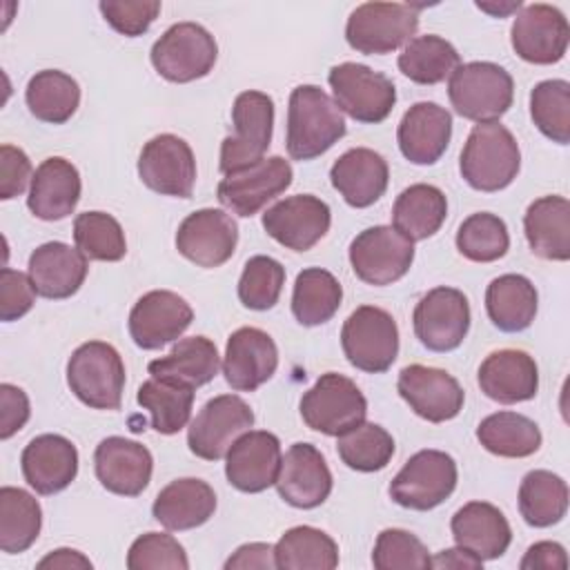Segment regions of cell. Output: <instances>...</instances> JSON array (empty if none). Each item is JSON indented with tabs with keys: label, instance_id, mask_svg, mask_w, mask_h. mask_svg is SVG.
I'll return each instance as SVG.
<instances>
[{
	"label": "cell",
	"instance_id": "cell-46",
	"mask_svg": "<svg viewBox=\"0 0 570 570\" xmlns=\"http://www.w3.org/2000/svg\"><path fill=\"white\" fill-rule=\"evenodd\" d=\"M336 452L347 468L356 472H376L394 456V439L385 428L363 421L336 436Z\"/></svg>",
	"mask_w": 570,
	"mask_h": 570
},
{
	"label": "cell",
	"instance_id": "cell-49",
	"mask_svg": "<svg viewBox=\"0 0 570 570\" xmlns=\"http://www.w3.org/2000/svg\"><path fill=\"white\" fill-rule=\"evenodd\" d=\"M530 116L534 127L557 145L570 142V85L568 80H543L530 91Z\"/></svg>",
	"mask_w": 570,
	"mask_h": 570
},
{
	"label": "cell",
	"instance_id": "cell-45",
	"mask_svg": "<svg viewBox=\"0 0 570 570\" xmlns=\"http://www.w3.org/2000/svg\"><path fill=\"white\" fill-rule=\"evenodd\" d=\"M136 401L151 414V428L160 434L180 432L191 416L194 387L163 379H149L138 387Z\"/></svg>",
	"mask_w": 570,
	"mask_h": 570
},
{
	"label": "cell",
	"instance_id": "cell-43",
	"mask_svg": "<svg viewBox=\"0 0 570 570\" xmlns=\"http://www.w3.org/2000/svg\"><path fill=\"white\" fill-rule=\"evenodd\" d=\"M42 528V510L22 488H0V550L18 554L31 548Z\"/></svg>",
	"mask_w": 570,
	"mask_h": 570
},
{
	"label": "cell",
	"instance_id": "cell-24",
	"mask_svg": "<svg viewBox=\"0 0 570 570\" xmlns=\"http://www.w3.org/2000/svg\"><path fill=\"white\" fill-rule=\"evenodd\" d=\"M278 367L274 338L258 327H238L227 338L223 374L236 392H254L267 383Z\"/></svg>",
	"mask_w": 570,
	"mask_h": 570
},
{
	"label": "cell",
	"instance_id": "cell-31",
	"mask_svg": "<svg viewBox=\"0 0 570 570\" xmlns=\"http://www.w3.org/2000/svg\"><path fill=\"white\" fill-rule=\"evenodd\" d=\"M80 174L67 158L51 156L38 165L31 178L27 207L40 220L67 218L80 200Z\"/></svg>",
	"mask_w": 570,
	"mask_h": 570
},
{
	"label": "cell",
	"instance_id": "cell-13",
	"mask_svg": "<svg viewBox=\"0 0 570 570\" xmlns=\"http://www.w3.org/2000/svg\"><path fill=\"white\" fill-rule=\"evenodd\" d=\"M252 425V407L236 394H220L209 399L189 423L187 445L198 459L218 461Z\"/></svg>",
	"mask_w": 570,
	"mask_h": 570
},
{
	"label": "cell",
	"instance_id": "cell-20",
	"mask_svg": "<svg viewBox=\"0 0 570 570\" xmlns=\"http://www.w3.org/2000/svg\"><path fill=\"white\" fill-rule=\"evenodd\" d=\"M238 243L236 220L223 209H198L189 214L176 232V249L198 267H220Z\"/></svg>",
	"mask_w": 570,
	"mask_h": 570
},
{
	"label": "cell",
	"instance_id": "cell-44",
	"mask_svg": "<svg viewBox=\"0 0 570 570\" xmlns=\"http://www.w3.org/2000/svg\"><path fill=\"white\" fill-rule=\"evenodd\" d=\"M461 65L459 51L441 36L412 38L399 53V69L416 85H439Z\"/></svg>",
	"mask_w": 570,
	"mask_h": 570
},
{
	"label": "cell",
	"instance_id": "cell-5",
	"mask_svg": "<svg viewBox=\"0 0 570 570\" xmlns=\"http://www.w3.org/2000/svg\"><path fill=\"white\" fill-rule=\"evenodd\" d=\"M234 134L223 138L220 171L234 174L263 160L274 129V100L263 91H243L232 107Z\"/></svg>",
	"mask_w": 570,
	"mask_h": 570
},
{
	"label": "cell",
	"instance_id": "cell-11",
	"mask_svg": "<svg viewBox=\"0 0 570 570\" xmlns=\"http://www.w3.org/2000/svg\"><path fill=\"white\" fill-rule=\"evenodd\" d=\"M456 461L441 450H419L390 483L394 503L407 510H432L456 488Z\"/></svg>",
	"mask_w": 570,
	"mask_h": 570
},
{
	"label": "cell",
	"instance_id": "cell-27",
	"mask_svg": "<svg viewBox=\"0 0 570 570\" xmlns=\"http://www.w3.org/2000/svg\"><path fill=\"white\" fill-rule=\"evenodd\" d=\"M481 392L503 405L534 399L539 390V370L534 358L523 350H497L479 365Z\"/></svg>",
	"mask_w": 570,
	"mask_h": 570
},
{
	"label": "cell",
	"instance_id": "cell-21",
	"mask_svg": "<svg viewBox=\"0 0 570 570\" xmlns=\"http://www.w3.org/2000/svg\"><path fill=\"white\" fill-rule=\"evenodd\" d=\"M191 305L169 289H151L142 294L129 312V334L142 350H160L180 338L191 325Z\"/></svg>",
	"mask_w": 570,
	"mask_h": 570
},
{
	"label": "cell",
	"instance_id": "cell-60",
	"mask_svg": "<svg viewBox=\"0 0 570 570\" xmlns=\"http://www.w3.org/2000/svg\"><path fill=\"white\" fill-rule=\"evenodd\" d=\"M430 566L439 568V570H479L483 566V561L479 557H474L472 552H468L465 548L456 546V548H448L441 550L436 557H430Z\"/></svg>",
	"mask_w": 570,
	"mask_h": 570
},
{
	"label": "cell",
	"instance_id": "cell-41",
	"mask_svg": "<svg viewBox=\"0 0 570 570\" xmlns=\"http://www.w3.org/2000/svg\"><path fill=\"white\" fill-rule=\"evenodd\" d=\"M568 483L550 470H532L519 485V512L532 528H550L566 517Z\"/></svg>",
	"mask_w": 570,
	"mask_h": 570
},
{
	"label": "cell",
	"instance_id": "cell-57",
	"mask_svg": "<svg viewBox=\"0 0 570 570\" xmlns=\"http://www.w3.org/2000/svg\"><path fill=\"white\" fill-rule=\"evenodd\" d=\"M519 568L521 570H566L568 557H566V550L561 543L539 541L528 548Z\"/></svg>",
	"mask_w": 570,
	"mask_h": 570
},
{
	"label": "cell",
	"instance_id": "cell-29",
	"mask_svg": "<svg viewBox=\"0 0 570 570\" xmlns=\"http://www.w3.org/2000/svg\"><path fill=\"white\" fill-rule=\"evenodd\" d=\"M452 136V116L436 102L412 105L396 131L401 154L414 165H434L448 149Z\"/></svg>",
	"mask_w": 570,
	"mask_h": 570
},
{
	"label": "cell",
	"instance_id": "cell-19",
	"mask_svg": "<svg viewBox=\"0 0 570 570\" xmlns=\"http://www.w3.org/2000/svg\"><path fill=\"white\" fill-rule=\"evenodd\" d=\"M396 390L410 410L430 423L454 419L463 410L465 401V392L452 374L441 367L419 363L399 372Z\"/></svg>",
	"mask_w": 570,
	"mask_h": 570
},
{
	"label": "cell",
	"instance_id": "cell-28",
	"mask_svg": "<svg viewBox=\"0 0 570 570\" xmlns=\"http://www.w3.org/2000/svg\"><path fill=\"white\" fill-rule=\"evenodd\" d=\"M87 256L67 243L49 240L29 256V278L42 298L62 301L73 296L87 278Z\"/></svg>",
	"mask_w": 570,
	"mask_h": 570
},
{
	"label": "cell",
	"instance_id": "cell-34",
	"mask_svg": "<svg viewBox=\"0 0 570 570\" xmlns=\"http://www.w3.org/2000/svg\"><path fill=\"white\" fill-rule=\"evenodd\" d=\"M523 232L532 254L546 261L570 258V203L550 194L532 200L523 216Z\"/></svg>",
	"mask_w": 570,
	"mask_h": 570
},
{
	"label": "cell",
	"instance_id": "cell-56",
	"mask_svg": "<svg viewBox=\"0 0 570 570\" xmlns=\"http://www.w3.org/2000/svg\"><path fill=\"white\" fill-rule=\"evenodd\" d=\"M31 407L27 394L11 383L0 385V439H11L29 421Z\"/></svg>",
	"mask_w": 570,
	"mask_h": 570
},
{
	"label": "cell",
	"instance_id": "cell-52",
	"mask_svg": "<svg viewBox=\"0 0 570 570\" xmlns=\"http://www.w3.org/2000/svg\"><path fill=\"white\" fill-rule=\"evenodd\" d=\"M129 570H187L185 548L165 532L140 534L127 552Z\"/></svg>",
	"mask_w": 570,
	"mask_h": 570
},
{
	"label": "cell",
	"instance_id": "cell-23",
	"mask_svg": "<svg viewBox=\"0 0 570 570\" xmlns=\"http://www.w3.org/2000/svg\"><path fill=\"white\" fill-rule=\"evenodd\" d=\"M278 497L292 508L312 510L332 492V472L325 456L312 443H294L285 452L276 479Z\"/></svg>",
	"mask_w": 570,
	"mask_h": 570
},
{
	"label": "cell",
	"instance_id": "cell-33",
	"mask_svg": "<svg viewBox=\"0 0 570 570\" xmlns=\"http://www.w3.org/2000/svg\"><path fill=\"white\" fill-rule=\"evenodd\" d=\"M216 510V494L203 479H176L154 499L151 514L167 530L183 532L207 523Z\"/></svg>",
	"mask_w": 570,
	"mask_h": 570
},
{
	"label": "cell",
	"instance_id": "cell-47",
	"mask_svg": "<svg viewBox=\"0 0 570 570\" xmlns=\"http://www.w3.org/2000/svg\"><path fill=\"white\" fill-rule=\"evenodd\" d=\"M76 247L89 261L116 263L127 254V240L120 223L105 212H82L73 220Z\"/></svg>",
	"mask_w": 570,
	"mask_h": 570
},
{
	"label": "cell",
	"instance_id": "cell-7",
	"mask_svg": "<svg viewBox=\"0 0 570 570\" xmlns=\"http://www.w3.org/2000/svg\"><path fill=\"white\" fill-rule=\"evenodd\" d=\"M151 65L169 82H191L205 78L218 58L214 36L196 22L171 24L151 47Z\"/></svg>",
	"mask_w": 570,
	"mask_h": 570
},
{
	"label": "cell",
	"instance_id": "cell-58",
	"mask_svg": "<svg viewBox=\"0 0 570 570\" xmlns=\"http://www.w3.org/2000/svg\"><path fill=\"white\" fill-rule=\"evenodd\" d=\"M252 570V568H263V570H272L276 568V559H274V546L269 543H245L240 546L227 561H225V570Z\"/></svg>",
	"mask_w": 570,
	"mask_h": 570
},
{
	"label": "cell",
	"instance_id": "cell-51",
	"mask_svg": "<svg viewBox=\"0 0 570 570\" xmlns=\"http://www.w3.org/2000/svg\"><path fill=\"white\" fill-rule=\"evenodd\" d=\"M372 563L376 570H423L430 566L428 548L419 537L401 528H385L374 543Z\"/></svg>",
	"mask_w": 570,
	"mask_h": 570
},
{
	"label": "cell",
	"instance_id": "cell-16",
	"mask_svg": "<svg viewBox=\"0 0 570 570\" xmlns=\"http://www.w3.org/2000/svg\"><path fill=\"white\" fill-rule=\"evenodd\" d=\"M138 176L156 194L189 198L196 183L194 151L183 138L158 134L145 142L138 156Z\"/></svg>",
	"mask_w": 570,
	"mask_h": 570
},
{
	"label": "cell",
	"instance_id": "cell-15",
	"mask_svg": "<svg viewBox=\"0 0 570 570\" xmlns=\"http://www.w3.org/2000/svg\"><path fill=\"white\" fill-rule=\"evenodd\" d=\"M292 165L283 156H269L240 171L227 174L218 183L216 196L225 209L247 218L283 194L292 185Z\"/></svg>",
	"mask_w": 570,
	"mask_h": 570
},
{
	"label": "cell",
	"instance_id": "cell-10",
	"mask_svg": "<svg viewBox=\"0 0 570 570\" xmlns=\"http://www.w3.org/2000/svg\"><path fill=\"white\" fill-rule=\"evenodd\" d=\"M327 82L334 94V102L356 122L376 125L383 122L396 102L394 82L358 62L334 65L327 73Z\"/></svg>",
	"mask_w": 570,
	"mask_h": 570
},
{
	"label": "cell",
	"instance_id": "cell-17",
	"mask_svg": "<svg viewBox=\"0 0 570 570\" xmlns=\"http://www.w3.org/2000/svg\"><path fill=\"white\" fill-rule=\"evenodd\" d=\"M510 40L521 60L532 65H554L568 51L570 27L557 7L534 2L517 13Z\"/></svg>",
	"mask_w": 570,
	"mask_h": 570
},
{
	"label": "cell",
	"instance_id": "cell-4",
	"mask_svg": "<svg viewBox=\"0 0 570 570\" xmlns=\"http://www.w3.org/2000/svg\"><path fill=\"white\" fill-rule=\"evenodd\" d=\"M67 383L76 399L94 410H118L125 390V363L105 341H87L67 361Z\"/></svg>",
	"mask_w": 570,
	"mask_h": 570
},
{
	"label": "cell",
	"instance_id": "cell-40",
	"mask_svg": "<svg viewBox=\"0 0 570 570\" xmlns=\"http://www.w3.org/2000/svg\"><path fill=\"white\" fill-rule=\"evenodd\" d=\"M343 287L336 276L321 267L298 272L292 294V314L305 327L327 323L341 307Z\"/></svg>",
	"mask_w": 570,
	"mask_h": 570
},
{
	"label": "cell",
	"instance_id": "cell-48",
	"mask_svg": "<svg viewBox=\"0 0 570 570\" xmlns=\"http://www.w3.org/2000/svg\"><path fill=\"white\" fill-rule=\"evenodd\" d=\"M510 234L497 214H470L456 229V249L472 263H492L505 256Z\"/></svg>",
	"mask_w": 570,
	"mask_h": 570
},
{
	"label": "cell",
	"instance_id": "cell-61",
	"mask_svg": "<svg viewBox=\"0 0 570 570\" xmlns=\"http://www.w3.org/2000/svg\"><path fill=\"white\" fill-rule=\"evenodd\" d=\"M476 7L479 9H483V11H488V13H492V16H505V13H510V11H514V9H519L521 7V2L517 0V2H505V4H499V7H492V4H488V2H476Z\"/></svg>",
	"mask_w": 570,
	"mask_h": 570
},
{
	"label": "cell",
	"instance_id": "cell-30",
	"mask_svg": "<svg viewBox=\"0 0 570 570\" xmlns=\"http://www.w3.org/2000/svg\"><path fill=\"white\" fill-rule=\"evenodd\" d=\"M330 180L347 205L363 209L385 194L390 169L379 151L370 147H354L334 160Z\"/></svg>",
	"mask_w": 570,
	"mask_h": 570
},
{
	"label": "cell",
	"instance_id": "cell-59",
	"mask_svg": "<svg viewBox=\"0 0 570 570\" xmlns=\"http://www.w3.org/2000/svg\"><path fill=\"white\" fill-rule=\"evenodd\" d=\"M38 570H91V561L71 548H58L51 550L47 557H42L36 566Z\"/></svg>",
	"mask_w": 570,
	"mask_h": 570
},
{
	"label": "cell",
	"instance_id": "cell-6",
	"mask_svg": "<svg viewBox=\"0 0 570 570\" xmlns=\"http://www.w3.org/2000/svg\"><path fill=\"white\" fill-rule=\"evenodd\" d=\"M419 29V11L405 2H365L358 4L345 24L347 45L367 56L392 53L407 45Z\"/></svg>",
	"mask_w": 570,
	"mask_h": 570
},
{
	"label": "cell",
	"instance_id": "cell-14",
	"mask_svg": "<svg viewBox=\"0 0 570 570\" xmlns=\"http://www.w3.org/2000/svg\"><path fill=\"white\" fill-rule=\"evenodd\" d=\"M414 334L430 352L456 350L470 330V303L454 287L430 289L414 307Z\"/></svg>",
	"mask_w": 570,
	"mask_h": 570
},
{
	"label": "cell",
	"instance_id": "cell-26",
	"mask_svg": "<svg viewBox=\"0 0 570 570\" xmlns=\"http://www.w3.org/2000/svg\"><path fill=\"white\" fill-rule=\"evenodd\" d=\"M22 474L38 494L62 492L78 474V450L60 434H40L31 439L20 456Z\"/></svg>",
	"mask_w": 570,
	"mask_h": 570
},
{
	"label": "cell",
	"instance_id": "cell-50",
	"mask_svg": "<svg viewBox=\"0 0 570 570\" xmlns=\"http://www.w3.org/2000/svg\"><path fill=\"white\" fill-rule=\"evenodd\" d=\"M285 285V267L272 256H252L238 281V298L245 307L265 312L278 303Z\"/></svg>",
	"mask_w": 570,
	"mask_h": 570
},
{
	"label": "cell",
	"instance_id": "cell-12",
	"mask_svg": "<svg viewBox=\"0 0 570 570\" xmlns=\"http://www.w3.org/2000/svg\"><path fill=\"white\" fill-rule=\"evenodd\" d=\"M414 261V243L392 225H374L350 243V265L367 285H390L403 278Z\"/></svg>",
	"mask_w": 570,
	"mask_h": 570
},
{
	"label": "cell",
	"instance_id": "cell-39",
	"mask_svg": "<svg viewBox=\"0 0 570 570\" xmlns=\"http://www.w3.org/2000/svg\"><path fill=\"white\" fill-rule=\"evenodd\" d=\"M274 559L278 570H334L338 546L318 528L296 525L276 541Z\"/></svg>",
	"mask_w": 570,
	"mask_h": 570
},
{
	"label": "cell",
	"instance_id": "cell-1",
	"mask_svg": "<svg viewBox=\"0 0 570 570\" xmlns=\"http://www.w3.org/2000/svg\"><path fill=\"white\" fill-rule=\"evenodd\" d=\"M345 136V118L336 102L316 85H298L287 105V154L312 160Z\"/></svg>",
	"mask_w": 570,
	"mask_h": 570
},
{
	"label": "cell",
	"instance_id": "cell-25",
	"mask_svg": "<svg viewBox=\"0 0 570 570\" xmlns=\"http://www.w3.org/2000/svg\"><path fill=\"white\" fill-rule=\"evenodd\" d=\"M96 476L105 490L120 497H138L151 481V452L125 436H107L94 452Z\"/></svg>",
	"mask_w": 570,
	"mask_h": 570
},
{
	"label": "cell",
	"instance_id": "cell-9",
	"mask_svg": "<svg viewBox=\"0 0 570 570\" xmlns=\"http://www.w3.org/2000/svg\"><path fill=\"white\" fill-rule=\"evenodd\" d=\"M301 416L309 430L338 436L365 421L367 401L356 383L343 374L327 372L303 394Z\"/></svg>",
	"mask_w": 570,
	"mask_h": 570
},
{
	"label": "cell",
	"instance_id": "cell-3",
	"mask_svg": "<svg viewBox=\"0 0 570 570\" xmlns=\"http://www.w3.org/2000/svg\"><path fill=\"white\" fill-rule=\"evenodd\" d=\"M448 96L454 111L468 120L497 122L514 98L512 76L494 62L459 65L448 78Z\"/></svg>",
	"mask_w": 570,
	"mask_h": 570
},
{
	"label": "cell",
	"instance_id": "cell-22",
	"mask_svg": "<svg viewBox=\"0 0 570 570\" xmlns=\"http://www.w3.org/2000/svg\"><path fill=\"white\" fill-rule=\"evenodd\" d=\"M283 452L276 434L247 430L225 454V476L240 492H263L276 483Z\"/></svg>",
	"mask_w": 570,
	"mask_h": 570
},
{
	"label": "cell",
	"instance_id": "cell-54",
	"mask_svg": "<svg viewBox=\"0 0 570 570\" xmlns=\"http://www.w3.org/2000/svg\"><path fill=\"white\" fill-rule=\"evenodd\" d=\"M36 303V289L29 274L4 267L0 272V318L4 323L22 318Z\"/></svg>",
	"mask_w": 570,
	"mask_h": 570
},
{
	"label": "cell",
	"instance_id": "cell-38",
	"mask_svg": "<svg viewBox=\"0 0 570 570\" xmlns=\"http://www.w3.org/2000/svg\"><path fill=\"white\" fill-rule=\"evenodd\" d=\"M24 100L38 120L62 125L80 105V87L60 69H42L29 78Z\"/></svg>",
	"mask_w": 570,
	"mask_h": 570
},
{
	"label": "cell",
	"instance_id": "cell-35",
	"mask_svg": "<svg viewBox=\"0 0 570 570\" xmlns=\"http://www.w3.org/2000/svg\"><path fill=\"white\" fill-rule=\"evenodd\" d=\"M218 370L220 356L207 336L180 338L167 356H160L147 365V372L154 379L171 381L194 390L209 383Z\"/></svg>",
	"mask_w": 570,
	"mask_h": 570
},
{
	"label": "cell",
	"instance_id": "cell-2",
	"mask_svg": "<svg viewBox=\"0 0 570 570\" xmlns=\"http://www.w3.org/2000/svg\"><path fill=\"white\" fill-rule=\"evenodd\" d=\"M521 151L517 138L501 122H479L470 131L459 169L463 180L476 191L505 189L519 174Z\"/></svg>",
	"mask_w": 570,
	"mask_h": 570
},
{
	"label": "cell",
	"instance_id": "cell-37",
	"mask_svg": "<svg viewBox=\"0 0 570 570\" xmlns=\"http://www.w3.org/2000/svg\"><path fill=\"white\" fill-rule=\"evenodd\" d=\"M537 289L521 274H503L485 289V312L490 321L508 334L523 332L537 316Z\"/></svg>",
	"mask_w": 570,
	"mask_h": 570
},
{
	"label": "cell",
	"instance_id": "cell-42",
	"mask_svg": "<svg viewBox=\"0 0 570 570\" xmlns=\"http://www.w3.org/2000/svg\"><path fill=\"white\" fill-rule=\"evenodd\" d=\"M479 443L505 459H523L541 448L539 425L517 412H494L485 416L476 428Z\"/></svg>",
	"mask_w": 570,
	"mask_h": 570
},
{
	"label": "cell",
	"instance_id": "cell-32",
	"mask_svg": "<svg viewBox=\"0 0 570 570\" xmlns=\"http://www.w3.org/2000/svg\"><path fill=\"white\" fill-rule=\"evenodd\" d=\"M450 530L456 546L465 548L481 561L499 559L512 541L508 519L497 505L485 501H470L459 508L450 521Z\"/></svg>",
	"mask_w": 570,
	"mask_h": 570
},
{
	"label": "cell",
	"instance_id": "cell-36",
	"mask_svg": "<svg viewBox=\"0 0 570 570\" xmlns=\"http://www.w3.org/2000/svg\"><path fill=\"white\" fill-rule=\"evenodd\" d=\"M448 216L445 194L428 183L405 187L392 207V225L407 240H425L434 236Z\"/></svg>",
	"mask_w": 570,
	"mask_h": 570
},
{
	"label": "cell",
	"instance_id": "cell-8",
	"mask_svg": "<svg viewBox=\"0 0 570 570\" xmlns=\"http://www.w3.org/2000/svg\"><path fill=\"white\" fill-rule=\"evenodd\" d=\"M341 345L347 361L367 374H381L399 356V327L390 312L361 305L343 323Z\"/></svg>",
	"mask_w": 570,
	"mask_h": 570
},
{
	"label": "cell",
	"instance_id": "cell-53",
	"mask_svg": "<svg viewBox=\"0 0 570 570\" xmlns=\"http://www.w3.org/2000/svg\"><path fill=\"white\" fill-rule=\"evenodd\" d=\"M102 18L122 36H142L160 13L158 0H102L98 4Z\"/></svg>",
	"mask_w": 570,
	"mask_h": 570
},
{
	"label": "cell",
	"instance_id": "cell-55",
	"mask_svg": "<svg viewBox=\"0 0 570 570\" xmlns=\"http://www.w3.org/2000/svg\"><path fill=\"white\" fill-rule=\"evenodd\" d=\"M31 160L29 156L13 145L0 147V198L11 200L27 189L31 180Z\"/></svg>",
	"mask_w": 570,
	"mask_h": 570
},
{
	"label": "cell",
	"instance_id": "cell-18",
	"mask_svg": "<svg viewBox=\"0 0 570 570\" xmlns=\"http://www.w3.org/2000/svg\"><path fill=\"white\" fill-rule=\"evenodd\" d=\"M332 212L325 200L312 194H296L278 200L263 214V229L292 252L312 249L327 232Z\"/></svg>",
	"mask_w": 570,
	"mask_h": 570
}]
</instances>
